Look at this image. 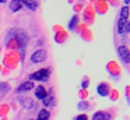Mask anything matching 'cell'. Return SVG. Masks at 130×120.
I'll return each mask as SVG.
<instances>
[{"instance_id": "obj_1", "label": "cell", "mask_w": 130, "mask_h": 120, "mask_svg": "<svg viewBox=\"0 0 130 120\" xmlns=\"http://www.w3.org/2000/svg\"><path fill=\"white\" fill-rule=\"evenodd\" d=\"M127 13H129V8H127V6H124L122 8L120 18L118 21V32L119 33H127L130 31V25L127 22Z\"/></svg>"}, {"instance_id": "obj_2", "label": "cell", "mask_w": 130, "mask_h": 120, "mask_svg": "<svg viewBox=\"0 0 130 120\" xmlns=\"http://www.w3.org/2000/svg\"><path fill=\"white\" fill-rule=\"evenodd\" d=\"M10 32H11L13 35H15V39H17V42L20 43L21 47H24L27 45V42H28V35L25 33V31H23V29H11Z\"/></svg>"}, {"instance_id": "obj_3", "label": "cell", "mask_w": 130, "mask_h": 120, "mask_svg": "<svg viewBox=\"0 0 130 120\" xmlns=\"http://www.w3.org/2000/svg\"><path fill=\"white\" fill-rule=\"evenodd\" d=\"M48 78H49V68H42L31 75V80H37V81H46Z\"/></svg>"}, {"instance_id": "obj_4", "label": "cell", "mask_w": 130, "mask_h": 120, "mask_svg": "<svg viewBox=\"0 0 130 120\" xmlns=\"http://www.w3.org/2000/svg\"><path fill=\"white\" fill-rule=\"evenodd\" d=\"M46 59V50L45 49H39V50H37L35 53H32V56H31V61L32 63H41V61H43Z\"/></svg>"}, {"instance_id": "obj_5", "label": "cell", "mask_w": 130, "mask_h": 120, "mask_svg": "<svg viewBox=\"0 0 130 120\" xmlns=\"http://www.w3.org/2000/svg\"><path fill=\"white\" fill-rule=\"evenodd\" d=\"M118 55H119V57L122 59L123 63L127 64L130 61V50L127 49L126 46H119L118 47Z\"/></svg>"}, {"instance_id": "obj_6", "label": "cell", "mask_w": 130, "mask_h": 120, "mask_svg": "<svg viewBox=\"0 0 130 120\" xmlns=\"http://www.w3.org/2000/svg\"><path fill=\"white\" fill-rule=\"evenodd\" d=\"M35 96L38 98V99H45L46 96H48V94H46V89L43 88V87H37L35 88Z\"/></svg>"}, {"instance_id": "obj_7", "label": "cell", "mask_w": 130, "mask_h": 120, "mask_svg": "<svg viewBox=\"0 0 130 120\" xmlns=\"http://www.w3.org/2000/svg\"><path fill=\"white\" fill-rule=\"evenodd\" d=\"M20 103L24 106V108H27V109H32L35 106L34 100H32L31 98H20Z\"/></svg>"}, {"instance_id": "obj_8", "label": "cell", "mask_w": 130, "mask_h": 120, "mask_svg": "<svg viewBox=\"0 0 130 120\" xmlns=\"http://www.w3.org/2000/svg\"><path fill=\"white\" fill-rule=\"evenodd\" d=\"M34 88V82H31V81H27V82H24L23 85H20L17 88V92H24V91H29V89Z\"/></svg>"}, {"instance_id": "obj_9", "label": "cell", "mask_w": 130, "mask_h": 120, "mask_svg": "<svg viewBox=\"0 0 130 120\" xmlns=\"http://www.w3.org/2000/svg\"><path fill=\"white\" fill-rule=\"evenodd\" d=\"M23 4H25L29 10H37L38 8V2L37 0H21Z\"/></svg>"}, {"instance_id": "obj_10", "label": "cell", "mask_w": 130, "mask_h": 120, "mask_svg": "<svg viewBox=\"0 0 130 120\" xmlns=\"http://www.w3.org/2000/svg\"><path fill=\"white\" fill-rule=\"evenodd\" d=\"M109 113H105V112H96L92 116V120H109Z\"/></svg>"}, {"instance_id": "obj_11", "label": "cell", "mask_w": 130, "mask_h": 120, "mask_svg": "<svg viewBox=\"0 0 130 120\" xmlns=\"http://www.w3.org/2000/svg\"><path fill=\"white\" fill-rule=\"evenodd\" d=\"M98 94L101 95V96H106V95L109 94V87H108V84H99L98 85Z\"/></svg>"}, {"instance_id": "obj_12", "label": "cell", "mask_w": 130, "mask_h": 120, "mask_svg": "<svg viewBox=\"0 0 130 120\" xmlns=\"http://www.w3.org/2000/svg\"><path fill=\"white\" fill-rule=\"evenodd\" d=\"M23 7V3H21V0H13L11 2V4H10V10L11 11H18L20 8Z\"/></svg>"}, {"instance_id": "obj_13", "label": "cell", "mask_w": 130, "mask_h": 120, "mask_svg": "<svg viewBox=\"0 0 130 120\" xmlns=\"http://www.w3.org/2000/svg\"><path fill=\"white\" fill-rule=\"evenodd\" d=\"M42 102L45 106H53L55 105V98L52 96V95H48L45 99H42Z\"/></svg>"}, {"instance_id": "obj_14", "label": "cell", "mask_w": 130, "mask_h": 120, "mask_svg": "<svg viewBox=\"0 0 130 120\" xmlns=\"http://www.w3.org/2000/svg\"><path fill=\"white\" fill-rule=\"evenodd\" d=\"M10 89L9 84L7 82H0V98L3 96L4 94H7V91Z\"/></svg>"}, {"instance_id": "obj_15", "label": "cell", "mask_w": 130, "mask_h": 120, "mask_svg": "<svg viewBox=\"0 0 130 120\" xmlns=\"http://www.w3.org/2000/svg\"><path fill=\"white\" fill-rule=\"evenodd\" d=\"M49 116H51L49 112L43 109V110H41L39 114H38V120H49Z\"/></svg>"}, {"instance_id": "obj_16", "label": "cell", "mask_w": 130, "mask_h": 120, "mask_svg": "<svg viewBox=\"0 0 130 120\" xmlns=\"http://www.w3.org/2000/svg\"><path fill=\"white\" fill-rule=\"evenodd\" d=\"M77 22H78V17H77V15H74L73 18H71L70 24H69V28H70V29H73V28L77 25Z\"/></svg>"}, {"instance_id": "obj_17", "label": "cell", "mask_w": 130, "mask_h": 120, "mask_svg": "<svg viewBox=\"0 0 130 120\" xmlns=\"http://www.w3.org/2000/svg\"><path fill=\"white\" fill-rule=\"evenodd\" d=\"M77 120H88V117L85 116V114H80V116L77 117Z\"/></svg>"}, {"instance_id": "obj_18", "label": "cell", "mask_w": 130, "mask_h": 120, "mask_svg": "<svg viewBox=\"0 0 130 120\" xmlns=\"http://www.w3.org/2000/svg\"><path fill=\"white\" fill-rule=\"evenodd\" d=\"M80 109H84V108H87V102H81L80 103V106H78Z\"/></svg>"}, {"instance_id": "obj_19", "label": "cell", "mask_w": 130, "mask_h": 120, "mask_svg": "<svg viewBox=\"0 0 130 120\" xmlns=\"http://www.w3.org/2000/svg\"><path fill=\"white\" fill-rule=\"evenodd\" d=\"M0 3H6V0H0Z\"/></svg>"}, {"instance_id": "obj_20", "label": "cell", "mask_w": 130, "mask_h": 120, "mask_svg": "<svg viewBox=\"0 0 130 120\" xmlns=\"http://www.w3.org/2000/svg\"><path fill=\"white\" fill-rule=\"evenodd\" d=\"M37 120H38V119H37Z\"/></svg>"}]
</instances>
